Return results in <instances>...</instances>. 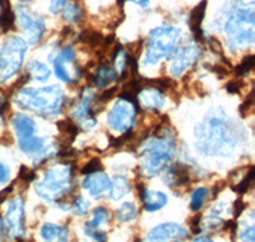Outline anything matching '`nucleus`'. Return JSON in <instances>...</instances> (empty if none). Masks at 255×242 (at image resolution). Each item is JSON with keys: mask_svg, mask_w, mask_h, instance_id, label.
Returning <instances> with one entry per match:
<instances>
[{"mask_svg": "<svg viewBox=\"0 0 255 242\" xmlns=\"http://www.w3.org/2000/svg\"><path fill=\"white\" fill-rule=\"evenodd\" d=\"M130 191V184L125 177L123 176H115L111 182V189H110V196L111 199L119 200L122 199L123 196L127 195Z\"/></svg>", "mask_w": 255, "mask_h": 242, "instance_id": "4be33fe9", "label": "nucleus"}, {"mask_svg": "<svg viewBox=\"0 0 255 242\" xmlns=\"http://www.w3.org/2000/svg\"><path fill=\"white\" fill-rule=\"evenodd\" d=\"M63 18L70 23H78L79 20L83 17V9L81 5L77 3L68 4L67 6L63 8V13H61Z\"/></svg>", "mask_w": 255, "mask_h": 242, "instance_id": "b1692460", "label": "nucleus"}, {"mask_svg": "<svg viewBox=\"0 0 255 242\" xmlns=\"http://www.w3.org/2000/svg\"><path fill=\"white\" fill-rule=\"evenodd\" d=\"M0 125H1V116H0Z\"/></svg>", "mask_w": 255, "mask_h": 242, "instance_id": "c03bdc74", "label": "nucleus"}, {"mask_svg": "<svg viewBox=\"0 0 255 242\" xmlns=\"http://www.w3.org/2000/svg\"><path fill=\"white\" fill-rule=\"evenodd\" d=\"M86 232H87L88 236H91L93 240H96L97 242H108V236H106V234H105V232L96 231V228L91 227V226L86 225Z\"/></svg>", "mask_w": 255, "mask_h": 242, "instance_id": "473e14b6", "label": "nucleus"}, {"mask_svg": "<svg viewBox=\"0 0 255 242\" xmlns=\"http://www.w3.org/2000/svg\"><path fill=\"white\" fill-rule=\"evenodd\" d=\"M161 134L154 133L156 138L145 140L140 150L142 168L148 176L157 175L165 170L174 157V138L176 133L168 126H161Z\"/></svg>", "mask_w": 255, "mask_h": 242, "instance_id": "f03ea898", "label": "nucleus"}, {"mask_svg": "<svg viewBox=\"0 0 255 242\" xmlns=\"http://www.w3.org/2000/svg\"><path fill=\"white\" fill-rule=\"evenodd\" d=\"M83 188L90 191L93 198H100L110 188V179L104 172H95L87 176L83 181Z\"/></svg>", "mask_w": 255, "mask_h": 242, "instance_id": "ddd939ff", "label": "nucleus"}, {"mask_svg": "<svg viewBox=\"0 0 255 242\" xmlns=\"http://www.w3.org/2000/svg\"><path fill=\"white\" fill-rule=\"evenodd\" d=\"M72 207L77 216H86L88 213V209H90V204L82 195L76 196V199L72 203Z\"/></svg>", "mask_w": 255, "mask_h": 242, "instance_id": "c85d7f7f", "label": "nucleus"}, {"mask_svg": "<svg viewBox=\"0 0 255 242\" xmlns=\"http://www.w3.org/2000/svg\"><path fill=\"white\" fill-rule=\"evenodd\" d=\"M1 234H3V222H1V218H0V239H1Z\"/></svg>", "mask_w": 255, "mask_h": 242, "instance_id": "a19ab883", "label": "nucleus"}, {"mask_svg": "<svg viewBox=\"0 0 255 242\" xmlns=\"http://www.w3.org/2000/svg\"><path fill=\"white\" fill-rule=\"evenodd\" d=\"M194 242H212V241H209V240H204V239H198L195 240Z\"/></svg>", "mask_w": 255, "mask_h": 242, "instance_id": "79ce46f5", "label": "nucleus"}, {"mask_svg": "<svg viewBox=\"0 0 255 242\" xmlns=\"http://www.w3.org/2000/svg\"><path fill=\"white\" fill-rule=\"evenodd\" d=\"M185 239L186 231L177 225H161L148 235V242H165L168 239Z\"/></svg>", "mask_w": 255, "mask_h": 242, "instance_id": "f8f14e48", "label": "nucleus"}, {"mask_svg": "<svg viewBox=\"0 0 255 242\" xmlns=\"http://www.w3.org/2000/svg\"><path fill=\"white\" fill-rule=\"evenodd\" d=\"M200 52H202L200 51V47H198L195 43L188 45V46L180 50L176 54V56H175L174 61H172L171 68H170L171 74L174 77H180L189 67L195 64V61L199 58Z\"/></svg>", "mask_w": 255, "mask_h": 242, "instance_id": "9d476101", "label": "nucleus"}, {"mask_svg": "<svg viewBox=\"0 0 255 242\" xmlns=\"http://www.w3.org/2000/svg\"><path fill=\"white\" fill-rule=\"evenodd\" d=\"M244 83L240 81H231L227 83V92L229 93H240L241 88H243Z\"/></svg>", "mask_w": 255, "mask_h": 242, "instance_id": "c9c22d12", "label": "nucleus"}, {"mask_svg": "<svg viewBox=\"0 0 255 242\" xmlns=\"http://www.w3.org/2000/svg\"><path fill=\"white\" fill-rule=\"evenodd\" d=\"M253 177H254V168H250L249 173H248L247 176H245V179L243 180V181L240 182V184L236 186V188H234V190L238 191L239 194H245L248 190H249V186L250 184H252L253 181Z\"/></svg>", "mask_w": 255, "mask_h": 242, "instance_id": "7c9ffc66", "label": "nucleus"}, {"mask_svg": "<svg viewBox=\"0 0 255 242\" xmlns=\"http://www.w3.org/2000/svg\"><path fill=\"white\" fill-rule=\"evenodd\" d=\"M206 4L207 1L203 0L202 3L198 4L193 10H191V14H190V28L193 31L195 36H197L198 40L200 38H203V32L200 31V26H202V22H203V18H204V13H206Z\"/></svg>", "mask_w": 255, "mask_h": 242, "instance_id": "aec40b11", "label": "nucleus"}, {"mask_svg": "<svg viewBox=\"0 0 255 242\" xmlns=\"http://www.w3.org/2000/svg\"><path fill=\"white\" fill-rule=\"evenodd\" d=\"M81 41L84 43H87L90 46L96 47L99 45H102L104 37L100 32L93 31V29H84L81 33Z\"/></svg>", "mask_w": 255, "mask_h": 242, "instance_id": "a878e982", "label": "nucleus"}, {"mask_svg": "<svg viewBox=\"0 0 255 242\" xmlns=\"http://www.w3.org/2000/svg\"><path fill=\"white\" fill-rule=\"evenodd\" d=\"M140 105L145 110H153V111H159L161 107L165 105V98L161 91L157 88H149L139 92Z\"/></svg>", "mask_w": 255, "mask_h": 242, "instance_id": "f3484780", "label": "nucleus"}, {"mask_svg": "<svg viewBox=\"0 0 255 242\" xmlns=\"http://www.w3.org/2000/svg\"><path fill=\"white\" fill-rule=\"evenodd\" d=\"M27 45L17 36L6 40L0 50V82H6L18 73L23 63Z\"/></svg>", "mask_w": 255, "mask_h": 242, "instance_id": "423d86ee", "label": "nucleus"}, {"mask_svg": "<svg viewBox=\"0 0 255 242\" xmlns=\"http://www.w3.org/2000/svg\"><path fill=\"white\" fill-rule=\"evenodd\" d=\"M58 127L60 130V133H63L69 140H73V139L76 138L77 134H78V126L70 120L59 121Z\"/></svg>", "mask_w": 255, "mask_h": 242, "instance_id": "cd10ccee", "label": "nucleus"}, {"mask_svg": "<svg viewBox=\"0 0 255 242\" xmlns=\"http://www.w3.org/2000/svg\"><path fill=\"white\" fill-rule=\"evenodd\" d=\"M163 181L168 186H184L190 182V171L183 163H175L165 173Z\"/></svg>", "mask_w": 255, "mask_h": 242, "instance_id": "4468645a", "label": "nucleus"}, {"mask_svg": "<svg viewBox=\"0 0 255 242\" xmlns=\"http://www.w3.org/2000/svg\"><path fill=\"white\" fill-rule=\"evenodd\" d=\"M241 131L226 116L213 114L195 129L197 147L209 156H230L238 145Z\"/></svg>", "mask_w": 255, "mask_h": 242, "instance_id": "f257e3e1", "label": "nucleus"}, {"mask_svg": "<svg viewBox=\"0 0 255 242\" xmlns=\"http://www.w3.org/2000/svg\"><path fill=\"white\" fill-rule=\"evenodd\" d=\"M254 63H255V58L253 56V55H250V56H247V58L243 60V63H241L240 65L236 68L235 73L238 75L248 74V73H249L250 70L253 69V67H254Z\"/></svg>", "mask_w": 255, "mask_h": 242, "instance_id": "c756f323", "label": "nucleus"}, {"mask_svg": "<svg viewBox=\"0 0 255 242\" xmlns=\"http://www.w3.org/2000/svg\"><path fill=\"white\" fill-rule=\"evenodd\" d=\"M102 170V164L100 162L99 158H95L92 161L88 162L83 168H82L81 172L83 175H91V173H95V172H100Z\"/></svg>", "mask_w": 255, "mask_h": 242, "instance_id": "2f4dec72", "label": "nucleus"}, {"mask_svg": "<svg viewBox=\"0 0 255 242\" xmlns=\"http://www.w3.org/2000/svg\"><path fill=\"white\" fill-rule=\"evenodd\" d=\"M19 1H24L26 3V1H31V0H19Z\"/></svg>", "mask_w": 255, "mask_h": 242, "instance_id": "37998d69", "label": "nucleus"}, {"mask_svg": "<svg viewBox=\"0 0 255 242\" xmlns=\"http://www.w3.org/2000/svg\"><path fill=\"white\" fill-rule=\"evenodd\" d=\"M131 1H134L135 4L142 6V8H147L148 4H149V0H131Z\"/></svg>", "mask_w": 255, "mask_h": 242, "instance_id": "ea45409f", "label": "nucleus"}, {"mask_svg": "<svg viewBox=\"0 0 255 242\" xmlns=\"http://www.w3.org/2000/svg\"><path fill=\"white\" fill-rule=\"evenodd\" d=\"M15 104L24 110H31L42 116L59 115L64 105V93L58 86L45 87L40 90H19L15 96Z\"/></svg>", "mask_w": 255, "mask_h": 242, "instance_id": "7ed1b4c3", "label": "nucleus"}, {"mask_svg": "<svg viewBox=\"0 0 255 242\" xmlns=\"http://www.w3.org/2000/svg\"><path fill=\"white\" fill-rule=\"evenodd\" d=\"M24 204L23 199L17 196L10 202L5 216V226L9 235L13 237L19 236L24 232Z\"/></svg>", "mask_w": 255, "mask_h": 242, "instance_id": "1a4fd4ad", "label": "nucleus"}, {"mask_svg": "<svg viewBox=\"0 0 255 242\" xmlns=\"http://www.w3.org/2000/svg\"><path fill=\"white\" fill-rule=\"evenodd\" d=\"M67 0H52L51 5H50V12L52 13H58L63 9L64 4H65Z\"/></svg>", "mask_w": 255, "mask_h": 242, "instance_id": "4c0bfd02", "label": "nucleus"}, {"mask_svg": "<svg viewBox=\"0 0 255 242\" xmlns=\"http://www.w3.org/2000/svg\"><path fill=\"white\" fill-rule=\"evenodd\" d=\"M209 190L207 188H198L193 191V195H191V204L190 208L193 212L199 211L200 208L203 207L204 200L208 198Z\"/></svg>", "mask_w": 255, "mask_h": 242, "instance_id": "393cba45", "label": "nucleus"}, {"mask_svg": "<svg viewBox=\"0 0 255 242\" xmlns=\"http://www.w3.org/2000/svg\"><path fill=\"white\" fill-rule=\"evenodd\" d=\"M46 139L38 138V136H28V138L19 139L20 150L26 154H36L37 158L35 159V163H44L46 158H49L52 153H50V148L46 147Z\"/></svg>", "mask_w": 255, "mask_h": 242, "instance_id": "9b49d317", "label": "nucleus"}, {"mask_svg": "<svg viewBox=\"0 0 255 242\" xmlns=\"http://www.w3.org/2000/svg\"><path fill=\"white\" fill-rule=\"evenodd\" d=\"M72 175L70 166L65 163L56 164L45 173L44 181L36 185V191L45 200L54 202L59 196L70 191Z\"/></svg>", "mask_w": 255, "mask_h": 242, "instance_id": "39448f33", "label": "nucleus"}, {"mask_svg": "<svg viewBox=\"0 0 255 242\" xmlns=\"http://www.w3.org/2000/svg\"><path fill=\"white\" fill-rule=\"evenodd\" d=\"M12 125L15 130V134H17L19 139L32 136L36 131V122L29 116L24 115V114H17L13 118Z\"/></svg>", "mask_w": 255, "mask_h": 242, "instance_id": "dca6fc26", "label": "nucleus"}, {"mask_svg": "<svg viewBox=\"0 0 255 242\" xmlns=\"http://www.w3.org/2000/svg\"><path fill=\"white\" fill-rule=\"evenodd\" d=\"M109 218H110V212H109L105 207H99L96 208L95 212H93L92 221L88 222L87 225L93 228H97L100 225H102V223L108 222Z\"/></svg>", "mask_w": 255, "mask_h": 242, "instance_id": "bb28decb", "label": "nucleus"}, {"mask_svg": "<svg viewBox=\"0 0 255 242\" xmlns=\"http://www.w3.org/2000/svg\"><path fill=\"white\" fill-rule=\"evenodd\" d=\"M41 236L45 242H68V231L65 227L46 223L41 228Z\"/></svg>", "mask_w": 255, "mask_h": 242, "instance_id": "a211bd4d", "label": "nucleus"}, {"mask_svg": "<svg viewBox=\"0 0 255 242\" xmlns=\"http://www.w3.org/2000/svg\"><path fill=\"white\" fill-rule=\"evenodd\" d=\"M17 14L19 27L27 36L28 42L31 45H36L37 42H40L45 33L44 18L26 6H18Z\"/></svg>", "mask_w": 255, "mask_h": 242, "instance_id": "0eeeda50", "label": "nucleus"}, {"mask_svg": "<svg viewBox=\"0 0 255 242\" xmlns=\"http://www.w3.org/2000/svg\"><path fill=\"white\" fill-rule=\"evenodd\" d=\"M115 92H116V88H110V90L104 91V92H102L101 95H100L99 97H97V100H96V101L101 102L102 105L106 104V102H109L111 100V98L114 97Z\"/></svg>", "mask_w": 255, "mask_h": 242, "instance_id": "f704fd0d", "label": "nucleus"}, {"mask_svg": "<svg viewBox=\"0 0 255 242\" xmlns=\"http://www.w3.org/2000/svg\"><path fill=\"white\" fill-rule=\"evenodd\" d=\"M135 110L136 107L133 102L119 100L109 114V126L120 133L130 131L135 120Z\"/></svg>", "mask_w": 255, "mask_h": 242, "instance_id": "6e6552de", "label": "nucleus"}, {"mask_svg": "<svg viewBox=\"0 0 255 242\" xmlns=\"http://www.w3.org/2000/svg\"><path fill=\"white\" fill-rule=\"evenodd\" d=\"M244 209H245V203L241 199L236 200L235 204H234V216H235V218H238V217L243 213Z\"/></svg>", "mask_w": 255, "mask_h": 242, "instance_id": "58836bf2", "label": "nucleus"}, {"mask_svg": "<svg viewBox=\"0 0 255 242\" xmlns=\"http://www.w3.org/2000/svg\"><path fill=\"white\" fill-rule=\"evenodd\" d=\"M19 177L22 181L29 184V182H32L36 179V172L35 171L29 170V168L26 167V166H22L19 170Z\"/></svg>", "mask_w": 255, "mask_h": 242, "instance_id": "72a5a7b5", "label": "nucleus"}, {"mask_svg": "<svg viewBox=\"0 0 255 242\" xmlns=\"http://www.w3.org/2000/svg\"><path fill=\"white\" fill-rule=\"evenodd\" d=\"M9 179V168L6 167L3 162L0 161V184L8 181Z\"/></svg>", "mask_w": 255, "mask_h": 242, "instance_id": "e433bc0d", "label": "nucleus"}, {"mask_svg": "<svg viewBox=\"0 0 255 242\" xmlns=\"http://www.w3.org/2000/svg\"><path fill=\"white\" fill-rule=\"evenodd\" d=\"M139 196L147 212H156L163 208L167 203V196L161 191H148L144 185L139 188Z\"/></svg>", "mask_w": 255, "mask_h": 242, "instance_id": "2eb2a0df", "label": "nucleus"}, {"mask_svg": "<svg viewBox=\"0 0 255 242\" xmlns=\"http://www.w3.org/2000/svg\"><path fill=\"white\" fill-rule=\"evenodd\" d=\"M180 31L174 27H158L151 31L147 43L144 63L156 64L176 51Z\"/></svg>", "mask_w": 255, "mask_h": 242, "instance_id": "20e7f679", "label": "nucleus"}, {"mask_svg": "<svg viewBox=\"0 0 255 242\" xmlns=\"http://www.w3.org/2000/svg\"><path fill=\"white\" fill-rule=\"evenodd\" d=\"M27 75L29 79H35L37 82H46L51 75V72L47 68L46 64L41 63L38 60H33L27 67Z\"/></svg>", "mask_w": 255, "mask_h": 242, "instance_id": "412c9836", "label": "nucleus"}, {"mask_svg": "<svg viewBox=\"0 0 255 242\" xmlns=\"http://www.w3.org/2000/svg\"><path fill=\"white\" fill-rule=\"evenodd\" d=\"M116 218L119 222H131L136 218V207L134 203L127 202L123 205H120V208L116 212Z\"/></svg>", "mask_w": 255, "mask_h": 242, "instance_id": "5701e85b", "label": "nucleus"}, {"mask_svg": "<svg viewBox=\"0 0 255 242\" xmlns=\"http://www.w3.org/2000/svg\"><path fill=\"white\" fill-rule=\"evenodd\" d=\"M116 78H118V72L114 68L109 67L108 64H104L93 75V83L99 88H105L113 83Z\"/></svg>", "mask_w": 255, "mask_h": 242, "instance_id": "6ab92c4d", "label": "nucleus"}]
</instances>
